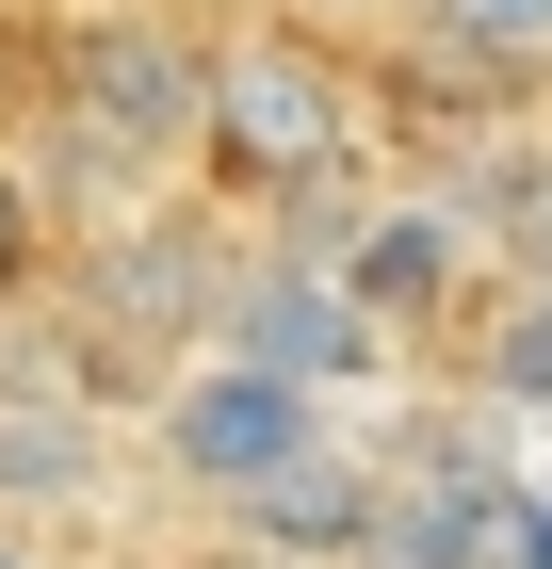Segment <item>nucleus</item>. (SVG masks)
Segmentation results:
<instances>
[{
    "label": "nucleus",
    "instance_id": "f257e3e1",
    "mask_svg": "<svg viewBox=\"0 0 552 569\" xmlns=\"http://www.w3.org/2000/svg\"><path fill=\"white\" fill-rule=\"evenodd\" d=\"M66 147L98 179H163V163H212V49L179 33V17H82L66 33Z\"/></svg>",
    "mask_w": 552,
    "mask_h": 569
},
{
    "label": "nucleus",
    "instance_id": "f03ea898",
    "mask_svg": "<svg viewBox=\"0 0 552 569\" xmlns=\"http://www.w3.org/2000/svg\"><path fill=\"white\" fill-rule=\"evenodd\" d=\"M309 439H341L325 423V391H293V375H260V358H179L163 375V407H147V456H163V488H195V505H228L244 521L260 488L293 472Z\"/></svg>",
    "mask_w": 552,
    "mask_h": 569
},
{
    "label": "nucleus",
    "instance_id": "7ed1b4c3",
    "mask_svg": "<svg viewBox=\"0 0 552 569\" xmlns=\"http://www.w3.org/2000/svg\"><path fill=\"white\" fill-rule=\"evenodd\" d=\"M358 163V98H341L325 49L293 33H228L212 49V179H244V196H309V179Z\"/></svg>",
    "mask_w": 552,
    "mask_h": 569
},
{
    "label": "nucleus",
    "instance_id": "20e7f679",
    "mask_svg": "<svg viewBox=\"0 0 552 569\" xmlns=\"http://www.w3.org/2000/svg\"><path fill=\"white\" fill-rule=\"evenodd\" d=\"M82 326L114 358H163V375H179V358H212V326H228V261L179 212L163 228H114V244L82 261Z\"/></svg>",
    "mask_w": 552,
    "mask_h": 569
},
{
    "label": "nucleus",
    "instance_id": "39448f33",
    "mask_svg": "<svg viewBox=\"0 0 552 569\" xmlns=\"http://www.w3.org/2000/svg\"><path fill=\"white\" fill-rule=\"evenodd\" d=\"M212 342L341 407V391H358V375L390 358V326H374L358 293H341V261H260V277H228V326H212Z\"/></svg>",
    "mask_w": 552,
    "mask_h": 569
},
{
    "label": "nucleus",
    "instance_id": "423d86ee",
    "mask_svg": "<svg viewBox=\"0 0 552 569\" xmlns=\"http://www.w3.org/2000/svg\"><path fill=\"white\" fill-rule=\"evenodd\" d=\"M244 537H260V553H309V569H358V553L390 537V472L358 456V439H309L293 472L244 505Z\"/></svg>",
    "mask_w": 552,
    "mask_h": 569
},
{
    "label": "nucleus",
    "instance_id": "0eeeda50",
    "mask_svg": "<svg viewBox=\"0 0 552 569\" xmlns=\"http://www.w3.org/2000/svg\"><path fill=\"white\" fill-rule=\"evenodd\" d=\"M49 505H98V423L0 375V521H49Z\"/></svg>",
    "mask_w": 552,
    "mask_h": 569
},
{
    "label": "nucleus",
    "instance_id": "6e6552de",
    "mask_svg": "<svg viewBox=\"0 0 552 569\" xmlns=\"http://www.w3.org/2000/svg\"><path fill=\"white\" fill-rule=\"evenodd\" d=\"M455 261H471V228H455V212H374L358 244H341V293L374 309V326H423V309L455 293Z\"/></svg>",
    "mask_w": 552,
    "mask_h": 569
},
{
    "label": "nucleus",
    "instance_id": "1a4fd4ad",
    "mask_svg": "<svg viewBox=\"0 0 552 569\" xmlns=\"http://www.w3.org/2000/svg\"><path fill=\"white\" fill-rule=\"evenodd\" d=\"M423 49L471 82H552V0H423Z\"/></svg>",
    "mask_w": 552,
    "mask_h": 569
},
{
    "label": "nucleus",
    "instance_id": "9d476101",
    "mask_svg": "<svg viewBox=\"0 0 552 569\" xmlns=\"http://www.w3.org/2000/svg\"><path fill=\"white\" fill-rule=\"evenodd\" d=\"M488 391H504V407H536V391H552V277H536V293H504V342H488Z\"/></svg>",
    "mask_w": 552,
    "mask_h": 569
},
{
    "label": "nucleus",
    "instance_id": "9b49d317",
    "mask_svg": "<svg viewBox=\"0 0 552 569\" xmlns=\"http://www.w3.org/2000/svg\"><path fill=\"white\" fill-rule=\"evenodd\" d=\"M33 261H49V212H33V179L0 163V293H17V277H33Z\"/></svg>",
    "mask_w": 552,
    "mask_h": 569
},
{
    "label": "nucleus",
    "instance_id": "f8f14e48",
    "mask_svg": "<svg viewBox=\"0 0 552 569\" xmlns=\"http://www.w3.org/2000/svg\"><path fill=\"white\" fill-rule=\"evenodd\" d=\"M504 569H552V488H520V521H504Z\"/></svg>",
    "mask_w": 552,
    "mask_h": 569
},
{
    "label": "nucleus",
    "instance_id": "ddd939ff",
    "mask_svg": "<svg viewBox=\"0 0 552 569\" xmlns=\"http://www.w3.org/2000/svg\"><path fill=\"white\" fill-rule=\"evenodd\" d=\"M0 569H66V553H49V521H0Z\"/></svg>",
    "mask_w": 552,
    "mask_h": 569
},
{
    "label": "nucleus",
    "instance_id": "4468645a",
    "mask_svg": "<svg viewBox=\"0 0 552 569\" xmlns=\"http://www.w3.org/2000/svg\"><path fill=\"white\" fill-rule=\"evenodd\" d=\"M195 569H309V553H260V537H228V553H195Z\"/></svg>",
    "mask_w": 552,
    "mask_h": 569
},
{
    "label": "nucleus",
    "instance_id": "2eb2a0df",
    "mask_svg": "<svg viewBox=\"0 0 552 569\" xmlns=\"http://www.w3.org/2000/svg\"><path fill=\"white\" fill-rule=\"evenodd\" d=\"M358 569H439V553H358Z\"/></svg>",
    "mask_w": 552,
    "mask_h": 569
}]
</instances>
